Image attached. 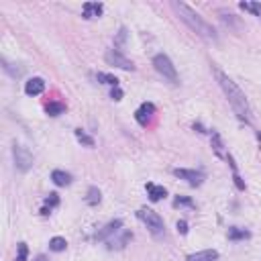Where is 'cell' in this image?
Returning <instances> with one entry per match:
<instances>
[{
    "label": "cell",
    "instance_id": "6da1fadb",
    "mask_svg": "<svg viewBox=\"0 0 261 261\" xmlns=\"http://www.w3.org/2000/svg\"><path fill=\"white\" fill-rule=\"evenodd\" d=\"M214 76H216V82H218L220 90L224 92V96H226V100H228V104H230L232 112L237 114V118H239L241 122L249 124V122H251V106H249V100H247L245 92L237 86V82H232L222 70L214 68Z\"/></svg>",
    "mask_w": 261,
    "mask_h": 261
},
{
    "label": "cell",
    "instance_id": "7a4b0ae2",
    "mask_svg": "<svg viewBox=\"0 0 261 261\" xmlns=\"http://www.w3.org/2000/svg\"><path fill=\"white\" fill-rule=\"evenodd\" d=\"M172 8L178 12V16L184 20L188 27L196 33V35H200L202 39H206V41H218V33H216V29L212 27L208 20H204L192 6H188L186 2H178V0H174L172 2Z\"/></svg>",
    "mask_w": 261,
    "mask_h": 261
},
{
    "label": "cell",
    "instance_id": "3957f363",
    "mask_svg": "<svg viewBox=\"0 0 261 261\" xmlns=\"http://www.w3.org/2000/svg\"><path fill=\"white\" fill-rule=\"evenodd\" d=\"M135 214H137V218L147 226V230L153 234L155 239L166 237V222H164V218H162L158 212H155V210H151V208H139Z\"/></svg>",
    "mask_w": 261,
    "mask_h": 261
},
{
    "label": "cell",
    "instance_id": "277c9868",
    "mask_svg": "<svg viewBox=\"0 0 261 261\" xmlns=\"http://www.w3.org/2000/svg\"><path fill=\"white\" fill-rule=\"evenodd\" d=\"M153 68L158 72L166 82H170L172 86H178L180 84V78H178V70L174 66V62L166 56V54H158L153 56Z\"/></svg>",
    "mask_w": 261,
    "mask_h": 261
},
{
    "label": "cell",
    "instance_id": "5b68a950",
    "mask_svg": "<svg viewBox=\"0 0 261 261\" xmlns=\"http://www.w3.org/2000/svg\"><path fill=\"white\" fill-rule=\"evenodd\" d=\"M12 160H14V168L22 174H27L33 168V155L29 153L27 147H22L18 143L12 145Z\"/></svg>",
    "mask_w": 261,
    "mask_h": 261
},
{
    "label": "cell",
    "instance_id": "8992f818",
    "mask_svg": "<svg viewBox=\"0 0 261 261\" xmlns=\"http://www.w3.org/2000/svg\"><path fill=\"white\" fill-rule=\"evenodd\" d=\"M172 174L176 176V178H180V180H184L188 186H192V188H198V186H202L204 184V180H206V174L202 172V170H186V168H176V170H172Z\"/></svg>",
    "mask_w": 261,
    "mask_h": 261
},
{
    "label": "cell",
    "instance_id": "52a82bcc",
    "mask_svg": "<svg viewBox=\"0 0 261 261\" xmlns=\"http://www.w3.org/2000/svg\"><path fill=\"white\" fill-rule=\"evenodd\" d=\"M104 62H106L108 66H114V68H120V70H124V72H135V64L130 62V60H126L118 49H108L106 54H104Z\"/></svg>",
    "mask_w": 261,
    "mask_h": 261
},
{
    "label": "cell",
    "instance_id": "ba28073f",
    "mask_svg": "<svg viewBox=\"0 0 261 261\" xmlns=\"http://www.w3.org/2000/svg\"><path fill=\"white\" fill-rule=\"evenodd\" d=\"M120 228H122V220H120V218H114V220H110V222L104 224L92 239H94V241H110L116 232H120Z\"/></svg>",
    "mask_w": 261,
    "mask_h": 261
},
{
    "label": "cell",
    "instance_id": "9c48e42d",
    "mask_svg": "<svg viewBox=\"0 0 261 261\" xmlns=\"http://www.w3.org/2000/svg\"><path fill=\"white\" fill-rule=\"evenodd\" d=\"M155 116V104L153 102H143L141 106L135 110V120L141 124V126H149L151 120Z\"/></svg>",
    "mask_w": 261,
    "mask_h": 261
},
{
    "label": "cell",
    "instance_id": "30bf717a",
    "mask_svg": "<svg viewBox=\"0 0 261 261\" xmlns=\"http://www.w3.org/2000/svg\"><path fill=\"white\" fill-rule=\"evenodd\" d=\"M45 92V80L43 78H31L24 82V94L27 96H39Z\"/></svg>",
    "mask_w": 261,
    "mask_h": 261
},
{
    "label": "cell",
    "instance_id": "8fae6325",
    "mask_svg": "<svg viewBox=\"0 0 261 261\" xmlns=\"http://www.w3.org/2000/svg\"><path fill=\"white\" fill-rule=\"evenodd\" d=\"M145 190H147V196H149V200H151V202H160V200H164V198L168 196V190H166L164 186L153 184V182H147Z\"/></svg>",
    "mask_w": 261,
    "mask_h": 261
},
{
    "label": "cell",
    "instance_id": "7c38bea8",
    "mask_svg": "<svg viewBox=\"0 0 261 261\" xmlns=\"http://www.w3.org/2000/svg\"><path fill=\"white\" fill-rule=\"evenodd\" d=\"M102 12H104V4L102 2H86L82 6V18H86V20L100 16Z\"/></svg>",
    "mask_w": 261,
    "mask_h": 261
},
{
    "label": "cell",
    "instance_id": "4fadbf2b",
    "mask_svg": "<svg viewBox=\"0 0 261 261\" xmlns=\"http://www.w3.org/2000/svg\"><path fill=\"white\" fill-rule=\"evenodd\" d=\"M186 261H218V251L216 249H202L198 253L188 255Z\"/></svg>",
    "mask_w": 261,
    "mask_h": 261
},
{
    "label": "cell",
    "instance_id": "5bb4252c",
    "mask_svg": "<svg viewBox=\"0 0 261 261\" xmlns=\"http://www.w3.org/2000/svg\"><path fill=\"white\" fill-rule=\"evenodd\" d=\"M72 174H68V172H64V170H54L51 172V182L58 186V188H66V186H70L72 184Z\"/></svg>",
    "mask_w": 261,
    "mask_h": 261
},
{
    "label": "cell",
    "instance_id": "9a60e30c",
    "mask_svg": "<svg viewBox=\"0 0 261 261\" xmlns=\"http://www.w3.org/2000/svg\"><path fill=\"white\" fill-rule=\"evenodd\" d=\"M130 239H133V232H130V230H124L120 237H116V239L112 237V239L108 241V249H110V251H114V249H124L126 243H128Z\"/></svg>",
    "mask_w": 261,
    "mask_h": 261
},
{
    "label": "cell",
    "instance_id": "2e32d148",
    "mask_svg": "<svg viewBox=\"0 0 261 261\" xmlns=\"http://www.w3.org/2000/svg\"><path fill=\"white\" fill-rule=\"evenodd\" d=\"M210 139H212V151L216 153V158H220V160H226V153H224V143H222V137H220V133H216V130H212V133H210Z\"/></svg>",
    "mask_w": 261,
    "mask_h": 261
},
{
    "label": "cell",
    "instance_id": "e0dca14e",
    "mask_svg": "<svg viewBox=\"0 0 261 261\" xmlns=\"http://www.w3.org/2000/svg\"><path fill=\"white\" fill-rule=\"evenodd\" d=\"M228 241H245L251 237V232L247 228H239V226H228V232H226Z\"/></svg>",
    "mask_w": 261,
    "mask_h": 261
},
{
    "label": "cell",
    "instance_id": "ac0fdd59",
    "mask_svg": "<svg viewBox=\"0 0 261 261\" xmlns=\"http://www.w3.org/2000/svg\"><path fill=\"white\" fill-rule=\"evenodd\" d=\"M96 80H98L100 84H106V86H112V88H118V82H120L116 76L106 74V72H98V74H96Z\"/></svg>",
    "mask_w": 261,
    "mask_h": 261
},
{
    "label": "cell",
    "instance_id": "d6986e66",
    "mask_svg": "<svg viewBox=\"0 0 261 261\" xmlns=\"http://www.w3.org/2000/svg\"><path fill=\"white\" fill-rule=\"evenodd\" d=\"M100 202H102V192L96 186H90L88 192H86V204L88 206H98Z\"/></svg>",
    "mask_w": 261,
    "mask_h": 261
},
{
    "label": "cell",
    "instance_id": "ffe728a7",
    "mask_svg": "<svg viewBox=\"0 0 261 261\" xmlns=\"http://www.w3.org/2000/svg\"><path fill=\"white\" fill-rule=\"evenodd\" d=\"M45 112L49 116H62L66 112V104L64 102H49L47 106H45Z\"/></svg>",
    "mask_w": 261,
    "mask_h": 261
},
{
    "label": "cell",
    "instance_id": "44dd1931",
    "mask_svg": "<svg viewBox=\"0 0 261 261\" xmlns=\"http://www.w3.org/2000/svg\"><path fill=\"white\" fill-rule=\"evenodd\" d=\"M239 8L245 12H251L253 16L261 20V2H239Z\"/></svg>",
    "mask_w": 261,
    "mask_h": 261
},
{
    "label": "cell",
    "instance_id": "7402d4cb",
    "mask_svg": "<svg viewBox=\"0 0 261 261\" xmlns=\"http://www.w3.org/2000/svg\"><path fill=\"white\" fill-rule=\"evenodd\" d=\"M68 249V241L64 237H54V239H49V251H54V253H62Z\"/></svg>",
    "mask_w": 261,
    "mask_h": 261
},
{
    "label": "cell",
    "instance_id": "603a6c76",
    "mask_svg": "<svg viewBox=\"0 0 261 261\" xmlns=\"http://www.w3.org/2000/svg\"><path fill=\"white\" fill-rule=\"evenodd\" d=\"M76 139L80 141L82 145H86V147H94V145H96L94 137H92V135H88L84 128H76Z\"/></svg>",
    "mask_w": 261,
    "mask_h": 261
},
{
    "label": "cell",
    "instance_id": "cb8c5ba5",
    "mask_svg": "<svg viewBox=\"0 0 261 261\" xmlns=\"http://www.w3.org/2000/svg\"><path fill=\"white\" fill-rule=\"evenodd\" d=\"M126 37H128V31H126V27H120L118 29V33H116V37H114V49H122L124 45H126Z\"/></svg>",
    "mask_w": 261,
    "mask_h": 261
},
{
    "label": "cell",
    "instance_id": "d4e9b609",
    "mask_svg": "<svg viewBox=\"0 0 261 261\" xmlns=\"http://www.w3.org/2000/svg\"><path fill=\"white\" fill-rule=\"evenodd\" d=\"M2 70L10 76V78H18L20 74H22V70L20 68H14V64H10V62H6L4 58H2Z\"/></svg>",
    "mask_w": 261,
    "mask_h": 261
},
{
    "label": "cell",
    "instance_id": "484cf974",
    "mask_svg": "<svg viewBox=\"0 0 261 261\" xmlns=\"http://www.w3.org/2000/svg\"><path fill=\"white\" fill-rule=\"evenodd\" d=\"M174 206H176V208H180V206H188V208H196L194 200H192V198H188V196H176V198H174Z\"/></svg>",
    "mask_w": 261,
    "mask_h": 261
},
{
    "label": "cell",
    "instance_id": "4316f807",
    "mask_svg": "<svg viewBox=\"0 0 261 261\" xmlns=\"http://www.w3.org/2000/svg\"><path fill=\"white\" fill-rule=\"evenodd\" d=\"M27 257H29V247H27V243H18V245H16V257H14V261H27Z\"/></svg>",
    "mask_w": 261,
    "mask_h": 261
},
{
    "label": "cell",
    "instance_id": "83f0119b",
    "mask_svg": "<svg viewBox=\"0 0 261 261\" xmlns=\"http://www.w3.org/2000/svg\"><path fill=\"white\" fill-rule=\"evenodd\" d=\"M43 204H45V208H49V210H54V208L60 206V196H58L56 192H51V194L43 200Z\"/></svg>",
    "mask_w": 261,
    "mask_h": 261
},
{
    "label": "cell",
    "instance_id": "f1b7e54d",
    "mask_svg": "<svg viewBox=\"0 0 261 261\" xmlns=\"http://www.w3.org/2000/svg\"><path fill=\"white\" fill-rule=\"evenodd\" d=\"M232 182H234V186H237V190H245L247 186H245V182H243V178L239 176V170H232Z\"/></svg>",
    "mask_w": 261,
    "mask_h": 261
},
{
    "label": "cell",
    "instance_id": "f546056e",
    "mask_svg": "<svg viewBox=\"0 0 261 261\" xmlns=\"http://www.w3.org/2000/svg\"><path fill=\"white\" fill-rule=\"evenodd\" d=\"M176 226H178V232H180V234H188V230H190V228H188V220H184V218H180Z\"/></svg>",
    "mask_w": 261,
    "mask_h": 261
},
{
    "label": "cell",
    "instance_id": "4dcf8cb0",
    "mask_svg": "<svg viewBox=\"0 0 261 261\" xmlns=\"http://www.w3.org/2000/svg\"><path fill=\"white\" fill-rule=\"evenodd\" d=\"M122 96H124V92H122L120 88H112V92H110V98H112V100L118 102V100H122Z\"/></svg>",
    "mask_w": 261,
    "mask_h": 261
},
{
    "label": "cell",
    "instance_id": "1f68e13d",
    "mask_svg": "<svg viewBox=\"0 0 261 261\" xmlns=\"http://www.w3.org/2000/svg\"><path fill=\"white\" fill-rule=\"evenodd\" d=\"M33 261H49V259H47V257H45V255H37V257H35V259H33Z\"/></svg>",
    "mask_w": 261,
    "mask_h": 261
}]
</instances>
